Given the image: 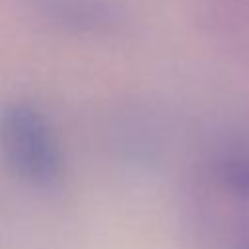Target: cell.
Segmentation results:
<instances>
[{
  "label": "cell",
  "instance_id": "cell-1",
  "mask_svg": "<svg viewBox=\"0 0 249 249\" xmlns=\"http://www.w3.org/2000/svg\"><path fill=\"white\" fill-rule=\"evenodd\" d=\"M6 138L16 167L37 185H53L60 173L56 144L45 121L29 107H14L6 115Z\"/></svg>",
  "mask_w": 249,
  "mask_h": 249
},
{
  "label": "cell",
  "instance_id": "cell-2",
  "mask_svg": "<svg viewBox=\"0 0 249 249\" xmlns=\"http://www.w3.org/2000/svg\"><path fill=\"white\" fill-rule=\"evenodd\" d=\"M224 175L233 189L249 193V161L247 160H241V158L228 160L224 165Z\"/></svg>",
  "mask_w": 249,
  "mask_h": 249
}]
</instances>
